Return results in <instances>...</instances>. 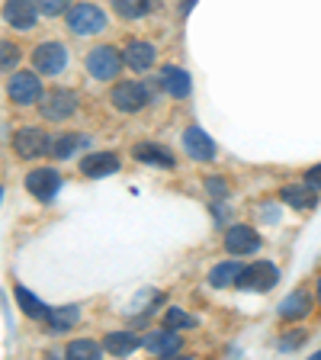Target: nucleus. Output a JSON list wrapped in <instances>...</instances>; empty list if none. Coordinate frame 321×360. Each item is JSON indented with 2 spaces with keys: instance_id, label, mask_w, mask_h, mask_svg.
Instances as JSON below:
<instances>
[{
  "instance_id": "obj_1",
  "label": "nucleus",
  "mask_w": 321,
  "mask_h": 360,
  "mask_svg": "<svg viewBox=\"0 0 321 360\" xmlns=\"http://www.w3.org/2000/svg\"><path fill=\"white\" fill-rule=\"evenodd\" d=\"M67 30L74 36H97L106 30V13L93 4H77L67 10Z\"/></svg>"
},
{
  "instance_id": "obj_2",
  "label": "nucleus",
  "mask_w": 321,
  "mask_h": 360,
  "mask_svg": "<svg viewBox=\"0 0 321 360\" xmlns=\"http://www.w3.org/2000/svg\"><path fill=\"white\" fill-rule=\"evenodd\" d=\"M119 68H122V58L112 45H100V49H93L87 55V71L97 81H112V77L119 75Z\"/></svg>"
},
{
  "instance_id": "obj_3",
  "label": "nucleus",
  "mask_w": 321,
  "mask_h": 360,
  "mask_svg": "<svg viewBox=\"0 0 321 360\" xmlns=\"http://www.w3.org/2000/svg\"><path fill=\"white\" fill-rule=\"evenodd\" d=\"M277 280H280V270L270 261H257V264H251V267H241V274H238L241 290H254V292L270 290Z\"/></svg>"
},
{
  "instance_id": "obj_4",
  "label": "nucleus",
  "mask_w": 321,
  "mask_h": 360,
  "mask_svg": "<svg viewBox=\"0 0 321 360\" xmlns=\"http://www.w3.org/2000/svg\"><path fill=\"white\" fill-rule=\"evenodd\" d=\"M112 106L122 112H135V110H142L145 103H148V87L145 84H135V81H122L112 87L110 94Z\"/></svg>"
},
{
  "instance_id": "obj_5",
  "label": "nucleus",
  "mask_w": 321,
  "mask_h": 360,
  "mask_svg": "<svg viewBox=\"0 0 321 360\" xmlns=\"http://www.w3.org/2000/svg\"><path fill=\"white\" fill-rule=\"evenodd\" d=\"M7 90H10V100L20 106H30L42 97V84H39V75H32V71H16V75L10 77Z\"/></svg>"
},
{
  "instance_id": "obj_6",
  "label": "nucleus",
  "mask_w": 321,
  "mask_h": 360,
  "mask_svg": "<svg viewBox=\"0 0 321 360\" xmlns=\"http://www.w3.org/2000/svg\"><path fill=\"white\" fill-rule=\"evenodd\" d=\"M32 65H36L39 75H58V71H65V65H67L65 45H58V42H42L36 52H32Z\"/></svg>"
},
{
  "instance_id": "obj_7",
  "label": "nucleus",
  "mask_w": 321,
  "mask_h": 360,
  "mask_svg": "<svg viewBox=\"0 0 321 360\" xmlns=\"http://www.w3.org/2000/svg\"><path fill=\"white\" fill-rule=\"evenodd\" d=\"M39 110H42L45 120L58 122V120H67V116L77 110V100L71 90H52V94H45V97L39 100Z\"/></svg>"
},
{
  "instance_id": "obj_8",
  "label": "nucleus",
  "mask_w": 321,
  "mask_h": 360,
  "mask_svg": "<svg viewBox=\"0 0 321 360\" xmlns=\"http://www.w3.org/2000/svg\"><path fill=\"white\" fill-rule=\"evenodd\" d=\"M58 187H61V177L52 167H39V171L26 174V190H30L32 196H39V200H52V196L58 193Z\"/></svg>"
},
{
  "instance_id": "obj_9",
  "label": "nucleus",
  "mask_w": 321,
  "mask_h": 360,
  "mask_svg": "<svg viewBox=\"0 0 321 360\" xmlns=\"http://www.w3.org/2000/svg\"><path fill=\"white\" fill-rule=\"evenodd\" d=\"M225 248H228V255H254L261 248V235L247 225H232L225 232Z\"/></svg>"
},
{
  "instance_id": "obj_10",
  "label": "nucleus",
  "mask_w": 321,
  "mask_h": 360,
  "mask_svg": "<svg viewBox=\"0 0 321 360\" xmlns=\"http://www.w3.org/2000/svg\"><path fill=\"white\" fill-rule=\"evenodd\" d=\"M13 148L20 158H36V155H45L48 151V135L42 129H20L13 135Z\"/></svg>"
},
{
  "instance_id": "obj_11",
  "label": "nucleus",
  "mask_w": 321,
  "mask_h": 360,
  "mask_svg": "<svg viewBox=\"0 0 321 360\" xmlns=\"http://www.w3.org/2000/svg\"><path fill=\"white\" fill-rule=\"evenodd\" d=\"M183 148H187V155L193 158V161H212V158H216V142H212L199 126H190L187 132H183Z\"/></svg>"
},
{
  "instance_id": "obj_12",
  "label": "nucleus",
  "mask_w": 321,
  "mask_h": 360,
  "mask_svg": "<svg viewBox=\"0 0 321 360\" xmlns=\"http://www.w3.org/2000/svg\"><path fill=\"white\" fill-rule=\"evenodd\" d=\"M4 20L16 30H32L36 26V4L32 0H7L4 4Z\"/></svg>"
},
{
  "instance_id": "obj_13",
  "label": "nucleus",
  "mask_w": 321,
  "mask_h": 360,
  "mask_svg": "<svg viewBox=\"0 0 321 360\" xmlns=\"http://www.w3.org/2000/svg\"><path fill=\"white\" fill-rule=\"evenodd\" d=\"M145 347H148L151 354H157V357H173V354L180 351V335L173 328H164V331H151L148 338L142 341Z\"/></svg>"
},
{
  "instance_id": "obj_14",
  "label": "nucleus",
  "mask_w": 321,
  "mask_h": 360,
  "mask_svg": "<svg viewBox=\"0 0 321 360\" xmlns=\"http://www.w3.org/2000/svg\"><path fill=\"white\" fill-rule=\"evenodd\" d=\"M81 171L87 177H106V174L119 171V158L112 155V151H93V155H87L81 161Z\"/></svg>"
},
{
  "instance_id": "obj_15",
  "label": "nucleus",
  "mask_w": 321,
  "mask_h": 360,
  "mask_svg": "<svg viewBox=\"0 0 321 360\" xmlns=\"http://www.w3.org/2000/svg\"><path fill=\"white\" fill-rule=\"evenodd\" d=\"M126 65L132 68V71H148V68L155 65V45H148V42H129Z\"/></svg>"
},
{
  "instance_id": "obj_16",
  "label": "nucleus",
  "mask_w": 321,
  "mask_h": 360,
  "mask_svg": "<svg viewBox=\"0 0 321 360\" xmlns=\"http://www.w3.org/2000/svg\"><path fill=\"white\" fill-rule=\"evenodd\" d=\"M161 87L171 94V97H187L190 94V75L183 68H164L161 71Z\"/></svg>"
},
{
  "instance_id": "obj_17",
  "label": "nucleus",
  "mask_w": 321,
  "mask_h": 360,
  "mask_svg": "<svg viewBox=\"0 0 321 360\" xmlns=\"http://www.w3.org/2000/svg\"><path fill=\"white\" fill-rule=\"evenodd\" d=\"M308 312H312V300H308V292H302V290L289 292V296L280 302V315H283V319H302V315H308Z\"/></svg>"
},
{
  "instance_id": "obj_18",
  "label": "nucleus",
  "mask_w": 321,
  "mask_h": 360,
  "mask_svg": "<svg viewBox=\"0 0 321 360\" xmlns=\"http://www.w3.org/2000/svg\"><path fill=\"white\" fill-rule=\"evenodd\" d=\"M103 347L110 354H116V357H126V354H132L135 347H142V338L132 335V331H116V335H110L103 341Z\"/></svg>"
},
{
  "instance_id": "obj_19",
  "label": "nucleus",
  "mask_w": 321,
  "mask_h": 360,
  "mask_svg": "<svg viewBox=\"0 0 321 360\" xmlns=\"http://www.w3.org/2000/svg\"><path fill=\"white\" fill-rule=\"evenodd\" d=\"M315 187H283L280 190V200L286 202V206H292V210H312L315 206Z\"/></svg>"
},
{
  "instance_id": "obj_20",
  "label": "nucleus",
  "mask_w": 321,
  "mask_h": 360,
  "mask_svg": "<svg viewBox=\"0 0 321 360\" xmlns=\"http://www.w3.org/2000/svg\"><path fill=\"white\" fill-rule=\"evenodd\" d=\"M77 319H81V309H77V306L48 309V315H45V322H48V328H52V331H67L71 325H77Z\"/></svg>"
},
{
  "instance_id": "obj_21",
  "label": "nucleus",
  "mask_w": 321,
  "mask_h": 360,
  "mask_svg": "<svg viewBox=\"0 0 321 360\" xmlns=\"http://www.w3.org/2000/svg\"><path fill=\"white\" fill-rule=\"evenodd\" d=\"M16 302H20V309L30 315V319H45V315H48V306H45L39 296H32L26 286H16Z\"/></svg>"
},
{
  "instance_id": "obj_22",
  "label": "nucleus",
  "mask_w": 321,
  "mask_h": 360,
  "mask_svg": "<svg viewBox=\"0 0 321 360\" xmlns=\"http://www.w3.org/2000/svg\"><path fill=\"white\" fill-rule=\"evenodd\" d=\"M103 347L97 341H90V338H81V341H71L67 345V360H97Z\"/></svg>"
},
{
  "instance_id": "obj_23",
  "label": "nucleus",
  "mask_w": 321,
  "mask_h": 360,
  "mask_svg": "<svg viewBox=\"0 0 321 360\" xmlns=\"http://www.w3.org/2000/svg\"><path fill=\"white\" fill-rule=\"evenodd\" d=\"M135 161H148V165H161V167H173V158L157 145H138L135 148Z\"/></svg>"
},
{
  "instance_id": "obj_24",
  "label": "nucleus",
  "mask_w": 321,
  "mask_h": 360,
  "mask_svg": "<svg viewBox=\"0 0 321 360\" xmlns=\"http://www.w3.org/2000/svg\"><path fill=\"white\" fill-rule=\"evenodd\" d=\"M238 274H241V264H235V261H225V264H218V267L209 274V283H212V286H228V283H238Z\"/></svg>"
},
{
  "instance_id": "obj_25",
  "label": "nucleus",
  "mask_w": 321,
  "mask_h": 360,
  "mask_svg": "<svg viewBox=\"0 0 321 360\" xmlns=\"http://www.w3.org/2000/svg\"><path fill=\"white\" fill-rule=\"evenodd\" d=\"M112 10L126 20H135V16L148 13V0H112Z\"/></svg>"
},
{
  "instance_id": "obj_26",
  "label": "nucleus",
  "mask_w": 321,
  "mask_h": 360,
  "mask_svg": "<svg viewBox=\"0 0 321 360\" xmlns=\"http://www.w3.org/2000/svg\"><path fill=\"white\" fill-rule=\"evenodd\" d=\"M81 142H84V139H77V135H61V139L48 142V151H52L55 158H71V155H74V148H77Z\"/></svg>"
},
{
  "instance_id": "obj_27",
  "label": "nucleus",
  "mask_w": 321,
  "mask_h": 360,
  "mask_svg": "<svg viewBox=\"0 0 321 360\" xmlns=\"http://www.w3.org/2000/svg\"><path fill=\"white\" fill-rule=\"evenodd\" d=\"M193 325H196V319H193V315H187L183 309H177V306L167 309L164 328H173V331H177V328H193Z\"/></svg>"
},
{
  "instance_id": "obj_28",
  "label": "nucleus",
  "mask_w": 321,
  "mask_h": 360,
  "mask_svg": "<svg viewBox=\"0 0 321 360\" xmlns=\"http://www.w3.org/2000/svg\"><path fill=\"white\" fill-rule=\"evenodd\" d=\"M16 61H20V49L13 42H0V71H10Z\"/></svg>"
},
{
  "instance_id": "obj_29",
  "label": "nucleus",
  "mask_w": 321,
  "mask_h": 360,
  "mask_svg": "<svg viewBox=\"0 0 321 360\" xmlns=\"http://www.w3.org/2000/svg\"><path fill=\"white\" fill-rule=\"evenodd\" d=\"M32 4H36V10L45 16H58V13H65V7H67V0H32Z\"/></svg>"
},
{
  "instance_id": "obj_30",
  "label": "nucleus",
  "mask_w": 321,
  "mask_h": 360,
  "mask_svg": "<svg viewBox=\"0 0 321 360\" xmlns=\"http://www.w3.org/2000/svg\"><path fill=\"white\" fill-rule=\"evenodd\" d=\"M206 190H209L216 200H225V196H228V187H225V180H218V177H209V180H206Z\"/></svg>"
},
{
  "instance_id": "obj_31",
  "label": "nucleus",
  "mask_w": 321,
  "mask_h": 360,
  "mask_svg": "<svg viewBox=\"0 0 321 360\" xmlns=\"http://www.w3.org/2000/svg\"><path fill=\"white\" fill-rule=\"evenodd\" d=\"M306 177H308V187H321V165H315Z\"/></svg>"
},
{
  "instance_id": "obj_32",
  "label": "nucleus",
  "mask_w": 321,
  "mask_h": 360,
  "mask_svg": "<svg viewBox=\"0 0 321 360\" xmlns=\"http://www.w3.org/2000/svg\"><path fill=\"white\" fill-rule=\"evenodd\" d=\"M193 4H196V0H183V13H187V10L193 7Z\"/></svg>"
},
{
  "instance_id": "obj_33",
  "label": "nucleus",
  "mask_w": 321,
  "mask_h": 360,
  "mask_svg": "<svg viewBox=\"0 0 321 360\" xmlns=\"http://www.w3.org/2000/svg\"><path fill=\"white\" fill-rule=\"evenodd\" d=\"M315 360H321V351H318V354H315Z\"/></svg>"
},
{
  "instance_id": "obj_34",
  "label": "nucleus",
  "mask_w": 321,
  "mask_h": 360,
  "mask_svg": "<svg viewBox=\"0 0 321 360\" xmlns=\"http://www.w3.org/2000/svg\"><path fill=\"white\" fill-rule=\"evenodd\" d=\"M318 296H321V280H318Z\"/></svg>"
},
{
  "instance_id": "obj_35",
  "label": "nucleus",
  "mask_w": 321,
  "mask_h": 360,
  "mask_svg": "<svg viewBox=\"0 0 321 360\" xmlns=\"http://www.w3.org/2000/svg\"><path fill=\"white\" fill-rule=\"evenodd\" d=\"M0 200H4V190H0Z\"/></svg>"
}]
</instances>
